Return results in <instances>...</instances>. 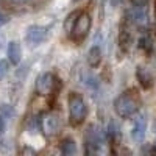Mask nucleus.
Wrapping results in <instances>:
<instances>
[{"label":"nucleus","instance_id":"1","mask_svg":"<svg viewBox=\"0 0 156 156\" xmlns=\"http://www.w3.org/2000/svg\"><path fill=\"white\" fill-rule=\"evenodd\" d=\"M140 108V95L137 89H128L114 100V111L120 119L133 117Z\"/></svg>","mask_w":156,"mask_h":156},{"label":"nucleus","instance_id":"2","mask_svg":"<svg viewBox=\"0 0 156 156\" xmlns=\"http://www.w3.org/2000/svg\"><path fill=\"white\" fill-rule=\"evenodd\" d=\"M67 105H69V120L73 126L81 125L86 117H87V106L86 101L78 92H70L67 97Z\"/></svg>","mask_w":156,"mask_h":156},{"label":"nucleus","instance_id":"3","mask_svg":"<svg viewBox=\"0 0 156 156\" xmlns=\"http://www.w3.org/2000/svg\"><path fill=\"white\" fill-rule=\"evenodd\" d=\"M39 128L44 133V136L51 137L59 134V131L62 129V119L56 111H48L45 114H42V117L39 119Z\"/></svg>","mask_w":156,"mask_h":156},{"label":"nucleus","instance_id":"4","mask_svg":"<svg viewBox=\"0 0 156 156\" xmlns=\"http://www.w3.org/2000/svg\"><path fill=\"white\" fill-rule=\"evenodd\" d=\"M90 16L87 14V12H80L78 14V17L75 19V22H73V25L70 27V39L73 42H76V44H80V42H83L84 39H86V36L89 34V31H90Z\"/></svg>","mask_w":156,"mask_h":156},{"label":"nucleus","instance_id":"5","mask_svg":"<svg viewBox=\"0 0 156 156\" xmlns=\"http://www.w3.org/2000/svg\"><path fill=\"white\" fill-rule=\"evenodd\" d=\"M56 84H58V78L50 72H44V73L39 75L37 80H36V94L42 95V97L51 95V98H55L58 95Z\"/></svg>","mask_w":156,"mask_h":156},{"label":"nucleus","instance_id":"6","mask_svg":"<svg viewBox=\"0 0 156 156\" xmlns=\"http://www.w3.org/2000/svg\"><path fill=\"white\" fill-rule=\"evenodd\" d=\"M101 142H103V137H101L100 129H98L95 125H90V126L86 129V133H84V147H86V153L90 154V153L98 151V148L101 147Z\"/></svg>","mask_w":156,"mask_h":156},{"label":"nucleus","instance_id":"7","mask_svg":"<svg viewBox=\"0 0 156 156\" xmlns=\"http://www.w3.org/2000/svg\"><path fill=\"white\" fill-rule=\"evenodd\" d=\"M145 133H147V119L144 114H139L136 119L133 120V126H131V137L134 142H142L145 139Z\"/></svg>","mask_w":156,"mask_h":156},{"label":"nucleus","instance_id":"8","mask_svg":"<svg viewBox=\"0 0 156 156\" xmlns=\"http://www.w3.org/2000/svg\"><path fill=\"white\" fill-rule=\"evenodd\" d=\"M45 37H47V28L39 27V25L30 27L27 30V36H25V39H27V42L30 45H39Z\"/></svg>","mask_w":156,"mask_h":156},{"label":"nucleus","instance_id":"9","mask_svg":"<svg viewBox=\"0 0 156 156\" xmlns=\"http://www.w3.org/2000/svg\"><path fill=\"white\" fill-rule=\"evenodd\" d=\"M136 76H137V81L140 83V86L144 89H150L153 86L154 81V73L151 72L150 67L147 66H139L136 70Z\"/></svg>","mask_w":156,"mask_h":156},{"label":"nucleus","instance_id":"10","mask_svg":"<svg viewBox=\"0 0 156 156\" xmlns=\"http://www.w3.org/2000/svg\"><path fill=\"white\" fill-rule=\"evenodd\" d=\"M8 58L11 61V64H17L20 62V58H22V48H20V44L16 42V41H11L8 44Z\"/></svg>","mask_w":156,"mask_h":156},{"label":"nucleus","instance_id":"11","mask_svg":"<svg viewBox=\"0 0 156 156\" xmlns=\"http://www.w3.org/2000/svg\"><path fill=\"white\" fill-rule=\"evenodd\" d=\"M106 137L109 139L111 145H117V142H120V126L114 120L109 122L108 129H106Z\"/></svg>","mask_w":156,"mask_h":156},{"label":"nucleus","instance_id":"12","mask_svg":"<svg viewBox=\"0 0 156 156\" xmlns=\"http://www.w3.org/2000/svg\"><path fill=\"white\" fill-rule=\"evenodd\" d=\"M101 61V48L100 45H92L87 53V62L90 67H97Z\"/></svg>","mask_w":156,"mask_h":156},{"label":"nucleus","instance_id":"13","mask_svg":"<svg viewBox=\"0 0 156 156\" xmlns=\"http://www.w3.org/2000/svg\"><path fill=\"white\" fill-rule=\"evenodd\" d=\"M133 20L139 25V27H144L148 22V14H147V9L142 8V6H137L133 9Z\"/></svg>","mask_w":156,"mask_h":156},{"label":"nucleus","instance_id":"14","mask_svg":"<svg viewBox=\"0 0 156 156\" xmlns=\"http://www.w3.org/2000/svg\"><path fill=\"white\" fill-rule=\"evenodd\" d=\"M61 153L62 154H75L76 153V145H75V140L67 137V139H64L62 140V144H61Z\"/></svg>","mask_w":156,"mask_h":156},{"label":"nucleus","instance_id":"15","mask_svg":"<svg viewBox=\"0 0 156 156\" xmlns=\"http://www.w3.org/2000/svg\"><path fill=\"white\" fill-rule=\"evenodd\" d=\"M139 47L140 48H144L145 51H150L151 50V39L148 36H142L139 39Z\"/></svg>","mask_w":156,"mask_h":156},{"label":"nucleus","instance_id":"16","mask_svg":"<svg viewBox=\"0 0 156 156\" xmlns=\"http://www.w3.org/2000/svg\"><path fill=\"white\" fill-rule=\"evenodd\" d=\"M80 12H81V11H75V12H72V14H70V16L67 17V20H66V23H64V27H66V30L69 28V25H70V23L73 25V22H75V19L78 17V14H80Z\"/></svg>","mask_w":156,"mask_h":156},{"label":"nucleus","instance_id":"17","mask_svg":"<svg viewBox=\"0 0 156 156\" xmlns=\"http://www.w3.org/2000/svg\"><path fill=\"white\" fill-rule=\"evenodd\" d=\"M8 66H6V62H0V76H2L5 72H6Z\"/></svg>","mask_w":156,"mask_h":156},{"label":"nucleus","instance_id":"18","mask_svg":"<svg viewBox=\"0 0 156 156\" xmlns=\"http://www.w3.org/2000/svg\"><path fill=\"white\" fill-rule=\"evenodd\" d=\"M6 20H8V19L2 14V12H0V27H2V25H5V23H6Z\"/></svg>","mask_w":156,"mask_h":156},{"label":"nucleus","instance_id":"19","mask_svg":"<svg viewBox=\"0 0 156 156\" xmlns=\"http://www.w3.org/2000/svg\"><path fill=\"white\" fill-rule=\"evenodd\" d=\"M3 129H5V120L0 117V133H3Z\"/></svg>","mask_w":156,"mask_h":156},{"label":"nucleus","instance_id":"20","mask_svg":"<svg viewBox=\"0 0 156 156\" xmlns=\"http://www.w3.org/2000/svg\"><path fill=\"white\" fill-rule=\"evenodd\" d=\"M120 2H122V0H111V3H112V5H119Z\"/></svg>","mask_w":156,"mask_h":156}]
</instances>
